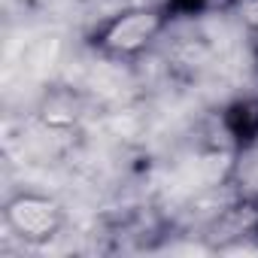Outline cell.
<instances>
[{"mask_svg":"<svg viewBox=\"0 0 258 258\" xmlns=\"http://www.w3.org/2000/svg\"><path fill=\"white\" fill-rule=\"evenodd\" d=\"M143 28H149V19H140V22H131V25H124V28H118L115 31V43H137V37H134V31H143Z\"/></svg>","mask_w":258,"mask_h":258,"instance_id":"6da1fadb","label":"cell"},{"mask_svg":"<svg viewBox=\"0 0 258 258\" xmlns=\"http://www.w3.org/2000/svg\"><path fill=\"white\" fill-rule=\"evenodd\" d=\"M246 13L252 22H258V0H246Z\"/></svg>","mask_w":258,"mask_h":258,"instance_id":"7a4b0ae2","label":"cell"}]
</instances>
